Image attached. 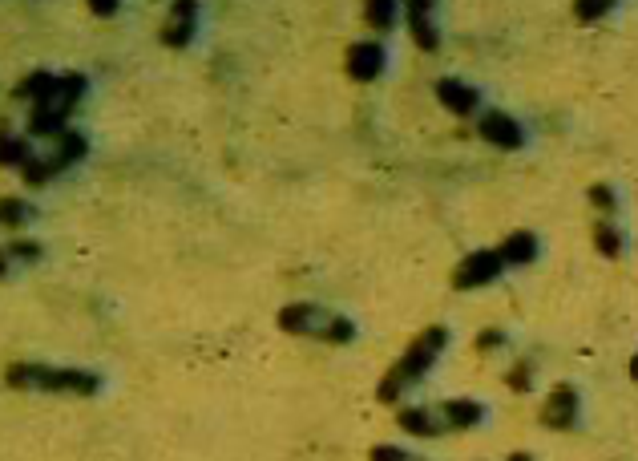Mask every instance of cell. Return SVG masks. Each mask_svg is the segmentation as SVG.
Returning <instances> with one entry per match:
<instances>
[{
  "label": "cell",
  "instance_id": "30",
  "mask_svg": "<svg viewBox=\"0 0 638 461\" xmlns=\"http://www.w3.org/2000/svg\"><path fill=\"white\" fill-rule=\"evenodd\" d=\"M630 377H634V381H638V352H634V356H630Z\"/></svg>",
  "mask_w": 638,
  "mask_h": 461
},
{
  "label": "cell",
  "instance_id": "13",
  "mask_svg": "<svg viewBox=\"0 0 638 461\" xmlns=\"http://www.w3.org/2000/svg\"><path fill=\"white\" fill-rule=\"evenodd\" d=\"M396 425L412 437H441L445 433V421H441L437 405H404L396 413Z\"/></svg>",
  "mask_w": 638,
  "mask_h": 461
},
{
  "label": "cell",
  "instance_id": "23",
  "mask_svg": "<svg viewBox=\"0 0 638 461\" xmlns=\"http://www.w3.org/2000/svg\"><path fill=\"white\" fill-rule=\"evenodd\" d=\"M610 13H614V0H578V5H574L578 21H602Z\"/></svg>",
  "mask_w": 638,
  "mask_h": 461
},
{
  "label": "cell",
  "instance_id": "6",
  "mask_svg": "<svg viewBox=\"0 0 638 461\" xmlns=\"http://www.w3.org/2000/svg\"><path fill=\"white\" fill-rule=\"evenodd\" d=\"M501 271H505V259H501L497 251H473V255H465V259L453 267V288H457V292L485 288V284L501 280Z\"/></svg>",
  "mask_w": 638,
  "mask_h": 461
},
{
  "label": "cell",
  "instance_id": "9",
  "mask_svg": "<svg viewBox=\"0 0 638 461\" xmlns=\"http://www.w3.org/2000/svg\"><path fill=\"white\" fill-rule=\"evenodd\" d=\"M578 409H582L578 389L574 385H554L546 405H542V425L546 429H574L578 425Z\"/></svg>",
  "mask_w": 638,
  "mask_h": 461
},
{
  "label": "cell",
  "instance_id": "3",
  "mask_svg": "<svg viewBox=\"0 0 638 461\" xmlns=\"http://www.w3.org/2000/svg\"><path fill=\"white\" fill-rule=\"evenodd\" d=\"M275 324L287 336H307V340H324V344H352L356 324L344 312H332L324 304H287L279 308Z\"/></svg>",
  "mask_w": 638,
  "mask_h": 461
},
{
  "label": "cell",
  "instance_id": "4",
  "mask_svg": "<svg viewBox=\"0 0 638 461\" xmlns=\"http://www.w3.org/2000/svg\"><path fill=\"white\" fill-rule=\"evenodd\" d=\"M85 98V77L81 73H61L53 85H49V94L33 102L29 110V134L33 138H61L65 134V122L69 114L77 110V102Z\"/></svg>",
  "mask_w": 638,
  "mask_h": 461
},
{
  "label": "cell",
  "instance_id": "26",
  "mask_svg": "<svg viewBox=\"0 0 638 461\" xmlns=\"http://www.w3.org/2000/svg\"><path fill=\"white\" fill-rule=\"evenodd\" d=\"M505 344V332L501 328H485L481 336H477V352H493V348H501Z\"/></svg>",
  "mask_w": 638,
  "mask_h": 461
},
{
  "label": "cell",
  "instance_id": "15",
  "mask_svg": "<svg viewBox=\"0 0 638 461\" xmlns=\"http://www.w3.org/2000/svg\"><path fill=\"white\" fill-rule=\"evenodd\" d=\"M497 255L505 259V267H525L538 259V235L534 231H513L505 235V243L497 247Z\"/></svg>",
  "mask_w": 638,
  "mask_h": 461
},
{
  "label": "cell",
  "instance_id": "29",
  "mask_svg": "<svg viewBox=\"0 0 638 461\" xmlns=\"http://www.w3.org/2000/svg\"><path fill=\"white\" fill-rule=\"evenodd\" d=\"M505 461H534V453H525V449H517V453H509Z\"/></svg>",
  "mask_w": 638,
  "mask_h": 461
},
{
  "label": "cell",
  "instance_id": "8",
  "mask_svg": "<svg viewBox=\"0 0 638 461\" xmlns=\"http://www.w3.org/2000/svg\"><path fill=\"white\" fill-rule=\"evenodd\" d=\"M384 69H388V53H384L380 41H356V45H348L344 73L352 81H376Z\"/></svg>",
  "mask_w": 638,
  "mask_h": 461
},
{
  "label": "cell",
  "instance_id": "7",
  "mask_svg": "<svg viewBox=\"0 0 638 461\" xmlns=\"http://www.w3.org/2000/svg\"><path fill=\"white\" fill-rule=\"evenodd\" d=\"M194 33H198V5H194V0H178V5H170L166 21L158 29V41L166 49H186L194 41Z\"/></svg>",
  "mask_w": 638,
  "mask_h": 461
},
{
  "label": "cell",
  "instance_id": "25",
  "mask_svg": "<svg viewBox=\"0 0 638 461\" xmlns=\"http://www.w3.org/2000/svg\"><path fill=\"white\" fill-rule=\"evenodd\" d=\"M368 457H372V461H424V457H416V453H408V449H400V445H376Z\"/></svg>",
  "mask_w": 638,
  "mask_h": 461
},
{
  "label": "cell",
  "instance_id": "20",
  "mask_svg": "<svg viewBox=\"0 0 638 461\" xmlns=\"http://www.w3.org/2000/svg\"><path fill=\"white\" fill-rule=\"evenodd\" d=\"M594 247L606 255V259H618L622 255V231L614 227V223H594Z\"/></svg>",
  "mask_w": 638,
  "mask_h": 461
},
{
  "label": "cell",
  "instance_id": "24",
  "mask_svg": "<svg viewBox=\"0 0 638 461\" xmlns=\"http://www.w3.org/2000/svg\"><path fill=\"white\" fill-rule=\"evenodd\" d=\"M5 251L13 255V263H37L41 259V243L37 239H13V243H5Z\"/></svg>",
  "mask_w": 638,
  "mask_h": 461
},
{
  "label": "cell",
  "instance_id": "16",
  "mask_svg": "<svg viewBox=\"0 0 638 461\" xmlns=\"http://www.w3.org/2000/svg\"><path fill=\"white\" fill-rule=\"evenodd\" d=\"M37 150L29 146V138L13 134L9 126H0V166H25Z\"/></svg>",
  "mask_w": 638,
  "mask_h": 461
},
{
  "label": "cell",
  "instance_id": "1",
  "mask_svg": "<svg viewBox=\"0 0 638 461\" xmlns=\"http://www.w3.org/2000/svg\"><path fill=\"white\" fill-rule=\"evenodd\" d=\"M449 348V328L445 324H429V328H420L416 332V340L408 344V352L388 368L384 373V381H380V389H376V397L384 401V405H396L412 385H420L424 381V373H433V364H437V356Z\"/></svg>",
  "mask_w": 638,
  "mask_h": 461
},
{
  "label": "cell",
  "instance_id": "28",
  "mask_svg": "<svg viewBox=\"0 0 638 461\" xmlns=\"http://www.w3.org/2000/svg\"><path fill=\"white\" fill-rule=\"evenodd\" d=\"M9 275H13V255L0 247V280H9Z\"/></svg>",
  "mask_w": 638,
  "mask_h": 461
},
{
  "label": "cell",
  "instance_id": "2",
  "mask_svg": "<svg viewBox=\"0 0 638 461\" xmlns=\"http://www.w3.org/2000/svg\"><path fill=\"white\" fill-rule=\"evenodd\" d=\"M5 385L21 393H73V397L101 393V377L89 373V368H57V364H29V360H17L5 368Z\"/></svg>",
  "mask_w": 638,
  "mask_h": 461
},
{
  "label": "cell",
  "instance_id": "12",
  "mask_svg": "<svg viewBox=\"0 0 638 461\" xmlns=\"http://www.w3.org/2000/svg\"><path fill=\"white\" fill-rule=\"evenodd\" d=\"M437 102H441L449 114L469 118V114H477L481 94H477L469 81H461V77H441V81H437Z\"/></svg>",
  "mask_w": 638,
  "mask_h": 461
},
{
  "label": "cell",
  "instance_id": "11",
  "mask_svg": "<svg viewBox=\"0 0 638 461\" xmlns=\"http://www.w3.org/2000/svg\"><path fill=\"white\" fill-rule=\"evenodd\" d=\"M404 21H408V33H412L416 49H424V53H437L441 49V29L433 21V5L412 0V5H404Z\"/></svg>",
  "mask_w": 638,
  "mask_h": 461
},
{
  "label": "cell",
  "instance_id": "19",
  "mask_svg": "<svg viewBox=\"0 0 638 461\" xmlns=\"http://www.w3.org/2000/svg\"><path fill=\"white\" fill-rule=\"evenodd\" d=\"M53 81H57L53 73H45V69H37V73H29V77H25V81H21L17 89H13V98H25V102L33 106L37 98H45V94H49V85H53Z\"/></svg>",
  "mask_w": 638,
  "mask_h": 461
},
{
  "label": "cell",
  "instance_id": "10",
  "mask_svg": "<svg viewBox=\"0 0 638 461\" xmlns=\"http://www.w3.org/2000/svg\"><path fill=\"white\" fill-rule=\"evenodd\" d=\"M477 134H481L489 146H497V150H521V146H525V130L517 126V118H509V114H501V110L481 114Z\"/></svg>",
  "mask_w": 638,
  "mask_h": 461
},
{
  "label": "cell",
  "instance_id": "27",
  "mask_svg": "<svg viewBox=\"0 0 638 461\" xmlns=\"http://www.w3.org/2000/svg\"><path fill=\"white\" fill-rule=\"evenodd\" d=\"M89 13H97V17H114V13H118V0H89Z\"/></svg>",
  "mask_w": 638,
  "mask_h": 461
},
{
  "label": "cell",
  "instance_id": "5",
  "mask_svg": "<svg viewBox=\"0 0 638 461\" xmlns=\"http://www.w3.org/2000/svg\"><path fill=\"white\" fill-rule=\"evenodd\" d=\"M85 134H77V130H65L61 138H53V146H45V150H37L25 166H21V178L29 182V187H45L49 178H57L61 170H69L73 162H81L85 158Z\"/></svg>",
  "mask_w": 638,
  "mask_h": 461
},
{
  "label": "cell",
  "instance_id": "17",
  "mask_svg": "<svg viewBox=\"0 0 638 461\" xmlns=\"http://www.w3.org/2000/svg\"><path fill=\"white\" fill-rule=\"evenodd\" d=\"M400 13H404V9L396 5V0H368V5H364V21H368L372 29H380V33H388Z\"/></svg>",
  "mask_w": 638,
  "mask_h": 461
},
{
  "label": "cell",
  "instance_id": "14",
  "mask_svg": "<svg viewBox=\"0 0 638 461\" xmlns=\"http://www.w3.org/2000/svg\"><path fill=\"white\" fill-rule=\"evenodd\" d=\"M441 421H445V433H457V429H477L485 421V405L481 401H469V397H457V401H441L437 405Z\"/></svg>",
  "mask_w": 638,
  "mask_h": 461
},
{
  "label": "cell",
  "instance_id": "21",
  "mask_svg": "<svg viewBox=\"0 0 638 461\" xmlns=\"http://www.w3.org/2000/svg\"><path fill=\"white\" fill-rule=\"evenodd\" d=\"M586 199H590V207H594V211H602L606 219L618 211V195H614V187H606V182H594V187L586 191Z\"/></svg>",
  "mask_w": 638,
  "mask_h": 461
},
{
  "label": "cell",
  "instance_id": "22",
  "mask_svg": "<svg viewBox=\"0 0 638 461\" xmlns=\"http://www.w3.org/2000/svg\"><path fill=\"white\" fill-rule=\"evenodd\" d=\"M505 385H509L513 393H529V389H534V364H529V360H517L509 373H505Z\"/></svg>",
  "mask_w": 638,
  "mask_h": 461
},
{
  "label": "cell",
  "instance_id": "18",
  "mask_svg": "<svg viewBox=\"0 0 638 461\" xmlns=\"http://www.w3.org/2000/svg\"><path fill=\"white\" fill-rule=\"evenodd\" d=\"M37 211L25 203V199H13V195H0V227H9V231H17V227H25L29 219H33Z\"/></svg>",
  "mask_w": 638,
  "mask_h": 461
}]
</instances>
